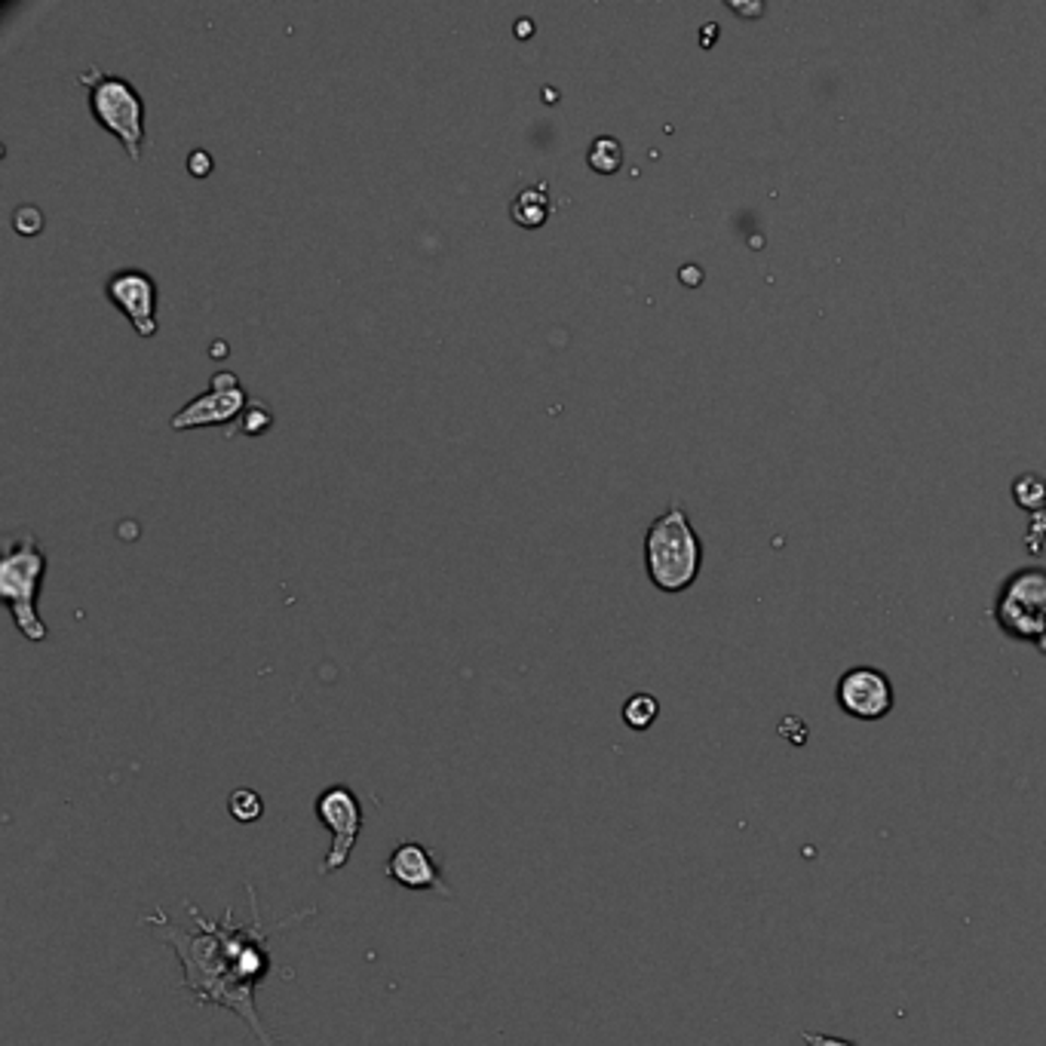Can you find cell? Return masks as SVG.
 Instances as JSON below:
<instances>
[{
	"mask_svg": "<svg viewBox=\"0 0 1046 1046\" xmlns=\"http://www.w3.org/2000/svg\"><path fill=\"white\" fill-rule=\"evenodd\" d=\"M1041 648H1046V641H1044V644H1041Z\"/></svg>",
	"mask_w": 1046,
	"mask_h": 1046,
	"instance_id": "ffe728a7",
	"label": "cell"
},
{
	"mask_svg": "<svg viewBox=\"0 0 1046 1046\" xmlns=\"http://www.w3.org/2000/svg\"><path fill=\"white\" fill-rule=\"evenodd\" d=\"M644 568L663 593H685L700 578L704 544L682 507H670L651 522L644 534Z\"/></svg>",
	"mask_w": 1046,
	"mask_h": 1046,
	"instance_id": "7a4b0ae2",
	"label": "cell"
},
{
	"mask_svg": "<svg viewBox=\"0 0 1046 1046\" xmlns=\"http://www.w3.org/2000/svg\"><path fill=\"white\" fill-rule=\"evenodd\" d=\"M586 163L598 175H614L624 166V144L614 136H595L590 151H586Z\"/></svg>",
	"mask_w": 1046,
	"mask_h": 1046,
	"instance_id": "7c38bea8",
	"label": "cell"
},
{
	"mask_svg": "<svg viewBox=\"0 0 1046 1046\" xmlns=\"http://www.w3.org/2000/svg\"><path fill=\"white\" fill-rule=\"evenodd\" d=\"M384 875L403 891L411 893H439L454 896L452 887L442 878V865L421 841H403L393 847V853L384 862Z\"/></svg>",
	"mask_w": 1046,
	"mask_h": 1046,
	"instance_id": "30bf717a",
	"label": "cell"
},
{
	"mask_svg": "<svg viewBox=\"0 0 1046 1046\" xmlns=\"http://www.w3.org/2000/svg\"><path fill=\"white\" fill-rule=\"evenodd\" d=\"M246 896H249L252 915L249 921L243 923L231 921V915H234L231 908L224 911L221 921H212L194 903H185L194 927H182V923L170 921L163 915V908H156L151 918H144V927H151L156 937L178 954V961H182V985L188 988L190 998L197 1000L200 1007L216 1003V1007H224V1010H234L249 1025L252 1034L258 1037V1044L277 1046L274 1034L267 1031L262 1015H258V1007H255V988L274 967L267 942H270L274 933H282V930L295 927L304 918H313L316 908L295 911V915L282 918L280 923L267 927L252 884H246Z\"/></svg>",
	"mask_w": 1046,
	"mask_h": 1046,
	"instance_id": "6da1fadb",
	"label": "cell"
},
{
	"mask_svg": "<svg viewBox=\"0 0 1046 1046\" xmlns=\"http://www.w3.org/2000/svg\"><path fill=\"white\" fill-rule=\"evenodd\" d=\"M274 427V411L262 403H249V408L240 415V430L246 433V437H262Z\"/></svg>",
	"mask_w": 1046,
	"mask_h": 1046,
	"instance_id": "9a60e30c",
	"label": "cell"
},
{
	"mask_svg": "<svg viewBox=\"0 0 1046 1046\" xmlns=\"http://www.w3.org/2000/svg\"><path fill=\"white\" fill-rule=\"evenodd\" d=\"M228 811H231V816H234L236 823L252 826V823H258V820H262V813H265V801H262V795H258L255 789H234L231 798H228Z\"/></svg>",
	"mask_w": 1046,
	"mask_h": 1046,
	"instance_id": "5bb4252c",
	"label": "cell"
},
{
	"mask_svg": "<svg viewBox=\"0 0 1046 1046\" xmlns=\"http://www.w3.org/2000/svg\"><path fill=\"white\" fill-rule=\"evenodd\" d=\"M80 83L90 90V111L102 129L120 141L129 160H141L144 148V98L124 74H111L102 68H86Z\"/></svg>",
	"mask_w": 1046,
	"mask_h": 1046,
	"instance_id": "277c9868",
	"label": "cell"
},
{
	"mask_svg": "<svg viewBox=\"0 0 1046 1046\" xmlns=\"http://www.w3.org/2000/svg\"><path fill=\"white\" fill-rule=\"evenodd\" d=\"M801 1041L807 1046H857L853 1041L832 1037V1034H816V1031H801Z\"/></svg>",
	"mask_w": 1046,
	"mask_h": 1046,
	"instance_id": "ac0fdd59",
	"label": "cell"
},
{
	"mask_svg": "<svg viewBox=\"0 0 1046 1046\" xmlns=\"http://www.w3.org/2000/svg\"><path fill=\"white\" fill-rule=\"evenodd\" d=\"M13 228L25 236L40 234L44 231V212L37 206H19L16 216H13Z\"/></svg>",
	"mask_w": 1046,
	"mask_h": 1046,
	"instance_id": "2e32d148",
	"label": "cell"
},
{
	"mask_svg": "<svg viewBox=\"0 0 1046 1046\" xmlns=\"http://www.w3.org/2000/svg\"><path fill=\"white\" fill-rule=\"evenodd\" d=\"M998 624L1013 639H1046V571H1022L1015 574L998 598Z\"/></svg>",
	"mask_w": 1046,
	"mask_h": 1046,
	"instance_id": "8992f818",
	"label": "cell"
},
{
	"mask_svg": "<svg viewBox=\"0 0 1046 1046\" xmlns=\"http://www.w3.org/2000/svg\"><path fill=\"white\" fill-rule=\"evenodd\" d=\"M47 574V553L32 532H22L3 544L0 556V598L13 614V624L22 639L47 641L49 626L44 624L37 598Z\"/></svg>",
	"mask_w": 1046,
	"mask_h": 1046,
	"instance_id": "3957f363",
	"label": "cell"
},
{
	"mask_svg": "<svg viewBox=\"0 0 1046 1046\" xmlns=\"http://www.w3.org/2000/svg\"><path fill=\"white\" fill-rule=\"evenodd\" d=\"M549 212H553V197H549L547 185H532V188H522L510 204V216L519 228H541L547 224Z\"/></svg>",
	"mask_w": 1046,
	"mask_h": 1046,
	"instance_id": "8fae6325",
	"label": "cell"
},
{
	"mask_svg": "<svg viewBox=\"0 0 1046 1046\" xmlns=\"http://www.w3.org/2000/svg\"><path fill=\"white\" fill-rule=\"evenodd\" d=\"M519 34H522V37L532 34V19H519Z\"/></svg>",
	"mask_w": 1046,
	"mask_h": 1046,
	"instance_id": "d6986e66",
	"label": "cell"
},
{
	"mask_svg": "<svg viewBox=\"0 0 1046 1046\" xmlns=\"http://www.w3.org/2000/svg\"><path fill=\"white\" fill-rule=\"evenodd\" d=\"M188 172L190 175H197V178H206L209 172H212V156L204 148H197V151H190L188 154Z\"/></svg>",
	"mask_w": 1046,
	"mask_h": 1046,
	"instance_id": "e0dca14e",
	"label": "cell"
},
{
	"mask_svg": "<svg viewBox=\"0 0 1046 1046\" xmlns=\"http://www.w3.org/2000/svg\"><path fill=\"white\" fill-rule=\"evenodd\" d=\"M249 408V393L240 384L234 372H216L209 391L194 396L188 406L178 408L170 418L172 430H194V427H221L240 421V415Z\"/></svg>",
	"mask_w": 1046,
	"mask_h": 1046,
	"instance_id": "52a82bcc",
	"label": "cell"
},
{
	"mask_svg": "<svg viewBox=\"0 0 1046 1046\" xmlns=\"http://www.w3.org/2000/svg\"><path fill=\"white\" fill-rule=\"evenodd\" d=\"M316 820L332 832V847L319 862V875H335L353 857V847L360 841L365 811L362 801L350 786H328L316 798Z\"/></svg>",
	"mask_w": 1046,
	"mask_h": 1046,
	"instance_id": "5b68a950",
	"label": "cell"
},
{
	"mask_svg": "<svg viewBox=\"0 0 1046 1046\" xmlns=\"http://www.w3.org/2000/svg\"><path fill=\"white\" fill-rule=\"evenodd\" d=\"M835 697H838L841 712L857 721H881L884 716H891L893 709L891 678L872 666H857V670L844 672Z\"/></svg>",
	"mask_w": 1046,
	"mask_h": 1046,
	"instance_id": "9c48e42d",
	"label": "cell"
},
{
	"mask_svg": "<svg viewBox=\"0 0 1046 1046\" xmlns=\"http://www.w3.org/2000/svg\"><path fill=\"white\" fill-rule=\"evenodd\" d=\"M105 295L139 332V338H154L156 328V282L141 267H120L105 280Z\"/></svg>",
	"mask_w": 1046,
	"mask_h": 1046,
	"instance_id": "ba28073f",
	"label": "cell"
},
{
	"mask_svg": "<svg viewBox=\"0 0 1046 1046\" xmlns=\"http://www.w3.org/2000/svg\"><path fill=\"white\" fill-rule=\"evenodd\" d=\"M660 716V704L654 694H632L624 704V721L632 731H648Z\"/></svg>",
	"mask_w": 1046,
	"mask_h": 1046,
	"instance_id": "4fadbf2b",
	"label": "cell"
}]
</instances>
